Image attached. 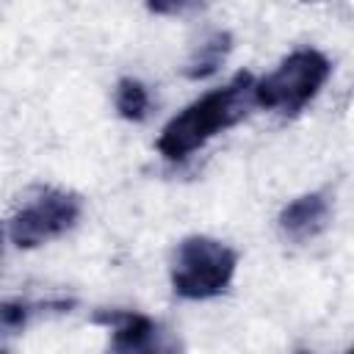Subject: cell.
I'll return each mask as SVG.
<instances>
[{"mask_svg":"<svg viewBox=\"0 0 354 354\" xmlns=\"http://www.w3.org/2000/svg\"><path fill=\"white\" fill-rule=\"evenodd\" d=\"M254 83L257 80L249 72H238L227 86L213 88L191 105H185L160 130L158 152L166 160L180 163L191 158L196 149H202L218 133L235 127L254 105Z\"/></svg>","mask_w":354,"mask_h":354,"instance_id":"1","label":"cell"},{"mask_svg":"<svg viewBox=\"0 0 354 354\" xmlns=\"http://www.w3.org/2000/svg\"><path fill=\"white\" fill-rule=\"evenodd\" d=\"M238 266V252L207 235H188L180 241L171 263V290L180 299L205 301L221 296Z\"/></svg>","mask_w":354,"mask_h":354,"instance_id":"2","label":"cell"},{"mask_svg":"<svg viewBox=\"0 0 354 354\" xmlns=\"http://www.w3.org/2000/svg\"><path fill=\"white\" fill-rule=\"evenodd\" d=\"M332 75V64L321 50L301 47L279 61L274 72L254 83V105L266 111H277L285 116H296Z\"/></svg>","mask_w":354,"mask_h":354,"instance_id":"3","label":"cell"},{"mask_svg":"<svg viewBox=\"0 0 354 354\" xmlns=\"http://www.w3.org/2000/svg\"><path fill=\"white\" fill-rule=\"evenodd\" d=\"M83 213V199L64 188H39L11 218L8 241L17 249H36L69 232Z\"/></svg>","mask_w":354,"mask_h":354,"instance_id":"4","label":"cell"},{"mask_svg":"<svg viewBox=\"0 0 354 354\" xmlns=\"http://www.w3.org/2000/svg\"><path fill=\"white\" fill-rule=\"evenodd\" d=\"M94 321L111 329L108 354H180V340L149 315L133 310H97Z\"/></svg>","mask_w":354,"mask_h":354,"instance_id":"5","label":"cell"},{"mask_svg":"<svg viewBox=\"0 0 354 354\" xmlns=\"http://www.w3.org/2000/svg\"><path fill=\"white\" fill-rule=\"evenodd\" d=\"M329 216H332V207H329L326 194L313 191V194L296 196L293 202H288L282 207L279 232L293 243H304V241H313L315 235H321L329 227Z\"/></svg>","mask_w":354,"mask_h":354,"instance_id":"6","label":"cell"},{"mask_svg":"<svg viewBox=\"0 0 354 354\" xmlns=\"http://www.w3.org/2000/svg\"><path fill=\"white\" fill-rule=\"evenodd\" d=\"M230 47H232V36H230L227 30H213V33L194 50V55L188 58L185 75L194 77V80L213 75V72L221 66V61L227 58Z\"/></svg>","mask_w":354,"mask_h":354,"instance_id":"7","label":"cell"},{"mask_svg":"<svg viewBox=\"0 0 354 354\" xmlns=\"http://www.w3.org/2000/svg\"><path fill=\"white\" fill-rule=\"evenodd\" d=\"M113 105L119 111L122 119L127 122H141L149 111V91L141 80L136 77H122L116 83V91H113Z\"/></svg>","mask_w":354,"mask_h":354,"instance_id":"8","label":"cell"},{"mask_svg":"<svg viewBox=\"0 0 354 354\" xmlns=\"http://www.w3.org/2000/svg\"><path fill=\"white\" fill-rule=\"evenodd\" d=\"M346 354H354V348H348V351H346Z\"/></svg>","mask_w":354,"mask_h":354,"instance_id":"9","label":"cell"},{"mask_svg":"<svg viewBox=\"0 0 354 354\" xmlns=\"http://www.w3.org/2000/svg\"><path fill=\"white\" fill-rule=\"evenodd\" d=\"M299 354H307V351H299Z\"/></svg>","mask_w":354,"mask_h":354,"instance_id":"10","label":"cell"}]
</instances>
